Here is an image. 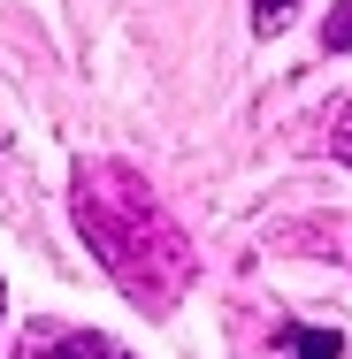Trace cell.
<instances>
[{
	"label": "cell",
	"mask_w": 352,
	"mask_h": 359,
	"mask_svg": "<svg viewBox=\"0 0 352 359\" xmlns=\"http://www.w3.org/2000/svg\"><path fill=\"white\" fill-rule=\"evenodd\" d=\"M23 359H131V352L115 337H100V329H39Z\"/></svg>",
	"instance_id": "obj_2"
},
{
	"label": "cell",
	"mask_w": 352,
	"mask_h": 359,
	"mask_svg": "<svg viewBox=\"0 0 352 359\" xmlns=\"http://www.w3.org/2000/svg\"><path fill=\"white\" fill-rule=\"evenodd\" d=\"M299 15V0H253V31H283Z\"/></svg>",
	"instance_id": "obj_4"
},
{
	"label": "cell",
	"mask_w": 352,
	"mask_h": 359,
	"mask_svg": "<svg viewBox=\"0 0 352 359\" xmlns=\"http://www.w3.org/2000/svg\"><path fill=\"white\" fill-rule=\"evenodd\" d=\"M330 145H337V161H352V100L337 107V130H330Z\"/></svg>",
	"instance_id": "obj_6"
},
{
	"label": "cell",
	"mask_w": 352,
	"mask_h": 359,
	"mask_svg": "<svg viewBox=\"0 0 352 359\" xmlns=\"http://www.w3.org/2000/svg\"><path fill=\"white\" fill-rule=\"evenodd\" d=\"M0 306H8V290H0Z\"/></svg>",
	"instance_id": "obj_7"
},
{
	"label": "cell",
	"mask_w": 352,
	"mask_h": 359,
	"mask_svg": "<svg viewBox=\"0 0 352 359\" xmlns=\"http://www.w3.org/2000/svg\"><path fill=\"white\" fill-rule=\"evenodd\" d=\"M283 359H345V337L337 329H283Z\"/></svg>",
	"instance_id": "obj_3"
},
{
	"label": "cell",
	"mask_w": 352,
	"mask_h": 359,
	"mask_svg": "<svg viewBox=\"0 0 352 359\" xmlns=\"http://www.w3.org/2000/svg\"><path fill=\"white\" fill-rule=\"evenodd\" d=\"M70 215H77V237L92 245V260L115 276V290H131L145 313H169L184 283H192V245L176 215L153 199L138 168L123 161H84L70 184Z\"/></svg>",
	"instance_id": "obj_1"
},
{
	"label": "cell",
	"mask_w": 352,
	"mask_h": 359,
	"mask_svg": "<svg viewBox=\"0 0 352 359\" xmlns=\"http://www.w3.org/2000/svg\"><path fill=\"white\" fill-rule=\"evenodd\" d=\"M322 39H330V54H345V46H352V0H337V15H330Z\"/></svg>",
	"instance_id": "obj_5"
}]
</instances>
